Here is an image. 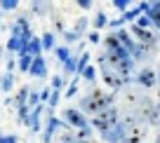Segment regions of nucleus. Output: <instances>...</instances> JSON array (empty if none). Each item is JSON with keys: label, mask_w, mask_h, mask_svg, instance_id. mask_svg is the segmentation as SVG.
Wrapping results in <instances>:
<instances>
[{"label": "nucleus", "mask_w": 160, "mask_h": 143, "mask_svg": "<svg viewBox=\"0 0 160 143\" xmlns=\"http://www.w3.org/2000/svg\"><path fill=\"white\" fill-rule=\"evenodd\" d=\"M108 108H115V94H104L101 89H94L92 94L82 96V101H80V113L82 115L87 113L97 117Z\"/></svg>", "instance_id": "1"}, {"label": "nucleus", "mask_w": 160, "mask_h": 143, "mask_svg": "<svg viewBox=\"0 0 160 143\" xmlns=\"http://www.w3.org/2000/svg\"><path fill=\"white\" fill-rule=\"evenodd\" d=\"M118 122H120V110H118V106L115 108H108V110H104L101 115H97L94 120H92V127L97 129V131H111L113 127H118Z\"/></svg>", "instance_id": "2"}, {"label": "nucleus", "mask_w": 160, "mask_h": 143, "mask_svg": "<svg viewBox=\"0 0 160 143\" xmlns=\"http://www.w3.org/2000/svg\"><path fill=\"white\" fill-rule=\"evenodd\" d=\"M99 68H101V78H104L106 87H111L113 92H118V89H122V87H125V80L120 78V75L115 73V70L111 68L108 64H99Z\"/></svg>", "instance_id": "3"}, {"label": "nucleus", "mask_w": 160, "mask_h": 143, "mask_svg": "<svg viewBox=\"0 0 160 143\" xmlns=\"http://www.w3.org/2000/svg\"><path fill=\"white\" fill-rule=\"evenodd\" d=\"M64 120H66V127H75L78 131L85 129V127H90L87 120H85V115L80 113V110H75V108H66L64 110Z\"/></svg>", "instance_id": "4"}, {"label": "nucleus", "mask_w": 160, "mask_h": 143, "mask_svg": "<svg viewBox=\"0 0 160 143\" xmlns=\"http://www.w3.org/2000/svg\"><path fill=\"white\" fill-rule=\"evenodd\" d=\"M132 35H134L137 40H139V45H146V47H155L158 45V38H155L153 31H146V28H137L134 24H132Z\"/></svg>", "instance_id": "5"}, {"label": "nucleus", "mask_w": 160, "mask_h": 143, "mask_svg": "<svg viewBox=\"0 0 160 143\" xmlns=\"http://www.w3.org/2000/svg\"><path fill=\"white\" fill-rule=\"evenodd\" d=\"M155 73H153V68H141L139 73L134 75V82L139 84V87H146V89H151V87H155Z\"/></svg>", "instance_id": "6"}, {"label": "nucleus", "mask_w": 160, "mask_h": 143, "mask_svg": "<svg viewBox=\"0 0 160 143\" xmlns=\"http://www.w3.org/2000/svg\"><path fill=\"white\" fill-rule=\"evenodd\" d=\"M153 108H155V101L148 99V96H141V101H139V106L134 108V113L139 115L141 122H144V120L148 122V115H151V110H153Z\"/></svg>", "instance_id": "7"}, {"label": "nucleus", "mask_w": 160, "mask_h": 143, "mask_svg": "<svg viewBox=\"0 0 160 143\" xmlns=\"http://www.w3.org/2000/svg\"><path fill=\"white\" fill-rule=\"evenodd\" d=\"M144 136H146V127H132L130 131L125 134V138H122V143H141L144 141Z\"/></svg>", "instance_id": "8"}, {"label": "nucleus", "mask_w": 160, "mask_h": 143, "mask_svg": "<svg viewBox=\"0 0 160 143\" xmlns=\"http://www.w3.org/2000/svg\"><path fill=\"white\" fill-rule=\"evenodd\" d=\"M139 101H141V96H139V92H125L122 96H120V106L122 108H137L139 106Z\"/></svg>", "instance_id": "9"}, {"label": "nucleus", "mask_w": 160, "mask_h": 143, "mask_svg": "<svg viewBox=\"0 0 160 143\" xmlns=\"http://www.w3.org/2000/svg\"><path fill=\"white\" fill-rule=\"evenodd\" d=\"M61 127H66V124L61 122L59 117H50V120H47V129H45V131H42V143H50L52 134H54L57 129H61Z\"/></svg>", "instance_id": "10"}, {"label": "nucleus", "mask_w": 160, "mask_h": 143, "mask_svg": "<svg viewBox=\"0 0 160 143\" xmlns=\"http://www.w3.org/2000/svg\"><path fill=\"white\" fill-rule=\"evenodd\" d=\"M31 75H33V78H45V75H47V64H45V59H42V56H35V59H33Z\"/></svg>", "instance_id": "11"}, {"label": "nucleus", "mask_w": 160, "mask_h": 143, "mask_svg": "<svg viewBox=\"0 0 160 143\" xmlns=\"http://www.w3.org/2000/svg\"><path fill=\"white\" fill-rule=\"evenodd\" d=\"M115 35H118L120 45H122V47H125V50L130 52V54H132V52L137 50V42H134V40H132V35L127 33V31H118V33H115Z\"/></svg>", "instance_id": "12"}, {"label": "nucleus", "mask_w": 160, "mask_h": 143, "mask_svg": "<svg viewBox=\"0 0 160 143\" xmlns=\"http://www.w3.org/2000/svg\"><path fill=\"white\" fill-rule=\"evenodd\" d=\"M28 96H31V89H28V84L19 87V92H17V96H14V106H17V108H24V106L28 103Z\"/></svg>", "instance_id": "13"}, {"label": "nucleus", "mask_w": 160, "mask_h": 143, "mask_svg": "<svg viewBox=\"0 0 160 143\" xmlns=\"http://www.w3.org/2000/svg\"><path fill=\"white\" fill-rule=\"evenodd\" d=\"M146 17H148V19L153 21V26L160 31V2H151V12Z\"/></svg>", "instance_id": "14"}, {"label": "nucleus", "mask_w": 160, "mask_h": 143, "mask_svg": "<svg viewBox=\"0 0 160 143\" xmlns=\"http://www.w3.org/2000/svg\"><path fill=\"white\" fill-rule=\"evenodd\" d=\"M33 59H35V56H31V54H21V56H19V70H24V73H31Z\"/></svg>", "instance_id": "15"}, {"label": "nucleus", "mask_w": 160, "mask_h": 143, "mask_svg": "<svg viewBox=\"0 0 160 143\" xmlns=\"http://www.w3.org/2000/svg\"><path fill=\"white\" fill-rule=\"evenodd\" d=\"M5 50H7V52H19V54H21V52H24V42H21L19 38H14V35H12V38L7 40V47H5Z\"/></svg>", "instance_id": "16"}, {"label": "nucleus", "mask_w": 160, "mask_h": 143, "mask_svg": "<svg viewBox=\"0 0 160 143\" xmlns=\"http://www.w3.org/2000/svg\"><path fill=\"white\" fill-rule=\"evenodd\" d=\"M40 52H42V42H40V38H33L28 42V54L31 56H40Z\"/></svg>", "instance_id": "17"}, {"label": "nucleus", "mask_w": 160, "mask_h": 143, "mask_svg": "<svg viewBox=\"0 0 160 143\" xmlns=\"http://www.w3.org/2000/svg\"><path fill=\"white\" fill-rule=\"evenodd\" d=\"M40 110H42V106L33 108V113H31V131H38L40 129Z\"/></svg>", "instance_id": "18"}, {"label": "nucleus", "mask_w": 160, "mask_h": 143, "mask_svg": "<svg viewBox=\"0 0 160 143\" xmlns=\"http://www.w3.org/2000/svg\"><path fill=\"white\" fill-rule=\"evenodd\" d=\"M0 89H2V92H12V89H14V78H12L10 73L2 75V80H0Z\"/></svg>", "instance_id": "19"}, {"label": "nucleus", "mask_w": 160, "mask_h": 143, "mask_svg": "<svg viewBox=\"0 0 160 143\" xmlns=\"http://www.w3.org/2000/svg\"><path fill=\"white\" fill-rule=\"evenodd\" d=\"M106 24H108V19H106V14H104V12H97V14H94V19H92V26H94L97 31H101V28H104Z\"/></svg>", "instance_id": "20"}, {"label": "nucleus", "mask_w": 160, "mask_h": 143, "mask_svg": "<svg viewBox=\"0 0 160 143\" xmlns=\"http://www.w3.org/2000/svg\"><path fill=\"white\" fill-rule=\"evenodd\" d=\"M148 124H153V127H160V101L155 103V108L151 110V115H148Z\"/></svg>", "instance_id": "21"}, {"label": "nucleus", "mask_w": 160, "mask_h": 143, "mask_svg": "<svg viewBox=\"0 0 160 143\" xmlns=\"http://www.w3.org/2000/svg\"><path fill=\"white\" fill-rule=\"evenodd\" d=\"M78 78L87 80V82H94V80H97V68H94V66H87V68L82 70V73L78 75Z\"/></svg>", "instance_id": "22"}, {"label": "nucleus", "mask_w": 160, "mask_h": 143, "mask_svg": "<svg viewBox=\"0 0 160 143\" xmlns=\"http://www.w3.org/2000/svg\"><path fill=\"white\" fill-rule=\"evenodd\" d=\"M75 138H78L80 143H85V141H92V129L85 127V129H80L78 134H75Z\"/></svg>", "instance_id": "23"}, {"label": "nucleus", "mask_w": 160, "mask_h": 143, "mask_svg": "<svg viewBox=\"0 0 160 143\" xmlns=\"http://www.w3.org/2000/svg\"><path fill=\"white\" fill-rule=\"evenodd\" d=\"M40 42H42V50H52V47H54V35L45 33L42 38H40Z\"/></svg>", "instance_id": "24"}, {"label": "nucleus", "mask_w": 160, "mask_h": 143, "mask_svg": "<svg viewBox=\"0 0 160 143\" xmlns=\"http://www.w3.org/2000/svg\"><path fill=\"white\" fill-rule=\"evenodd\" d=\"M137 17H141L139 5H137V7H132V10H127L125 14H122V19H125V21H132V19H137Z\"/></svg>", "instance_id": "25"}, {"label": "nucleus", "mask_w": 160, "mask_h": 143, "mask_svg": "<svg viewBox=\"0 0 160 143\" xmlns=\"http://www.w3.org/2000/svg\"><path fill=\"white\" fill-rule=\"evenodd\" d=\"M54 52H57V56H59V61H64V64L71 59V50H68V47H57Z\"/></svg>", "instance_id": "26"}, {"label": "nucleus", "mask_w": 160, "mask_h": 143, "mask_svg": "<svg viewBox=\"0 0 160 143\" xmlns=\"http://www.w3.org/2000/svg\"><path fill=\"white\" fill-rule=\"evenodd\" d=\"M78 82H80V78H73V82L68 84V89H66V99H71V96H75V92H78Z\"/></svg>", "instance_id": "27"}, {"label": "nucleus", "mask_w": 160, "mask_h": 143, "mask_svg": "<svg viewBox=\"0 0 160 143\" xmlns=\"http://www.w3.org/2000/svg\"><path fill=\"white\" fill-rule=\"evenodd\" d=\"M134 26H137V28H146V31H148V26H153V21L144 14V17H139V19L134 21Z\"/></svg>", "instance_id": "28"}, {"label": "nucleus", "mask_w": 160, "mask_h": 143, "mask_svg": "<svg viewBox=\"0 0 160 143\" xmlns=\"http://www.w3.org/2000/svg\"><path fill=\"white\" fill-rule=\"evenodd\" d=\"M85 28H87V19H85V17H80V19L75 21V31H73V33L75 35H82V31H85Z\"/></svg>", "instance_id": "29"}, {"label": "nucleus", "mask_w": 160, "mask_h": 143, "mask_svg": "<svg viewBox=\"0 0 160 143\" xmlns=\"http://www.w3.org/2000/svg\"><path fill=\"white\" fill-rule=\"evenodd\" d=\"M52 89H54V92H61V89H64V78H61V75H54V78H52Z\"/></svg>", "instance_id": "30"}, {"label": "nucleus", "mask_w": 160, "mask_h": 143, "mask_svg": "<svg viewBox=\"0 0 160 143\" xmlns=\"http://www.w3.org/2000/svg\"><path fill=\"white\" fill-rule=\"evenodd\" d=\"M87 61H90V54H87V52H85V54H82V56H80V59H78V75L82 73V70H85V68H87Z\"/></svg>", "instance_id": "31"}, {"label": "nucleus", "mask_w": 160, "mask_h": 143, "mask_svg": "<svg viewBox=\"0 0 160 143\" xmlns=\"http://www.w3.org/2000/svg\"><path fill=\"white\" fill-rule=\"evenodd\" d=\"M17 7H19V2H17V0H2V2H0V10H17Z\"/></svg>", "instance_id": "32"}, {"label": "nucleus", "mask_w": 160, "mask_h": 143, "mask_svg": "<svg viewBox=\"0 0 160 143\" xmlns=\"http://www.w3.org/2000/svg\"><path fill=\"white\" fill-rule=\"evenodd\" d=\"M38 101H40V94L31 92V96H28V103H26V108H38Z\"/></svg>", "instance_id": "33"}, {"label": "nucleus", "mask_w": 160, "mask_h": 143, "mask_svg": "<svg viewBox=\"0 0 160 143\" xmlns=\"http://www.w3.org/2000/svg\"><path fill=\"white\" fill-rule=\"evenodd\" d=\"M75 64H78L75 59H68V61H66V64H64V75L73 73V70H75Z\"/></svg>", "instance_id": "34"}, {"label": "nucleus", "mask_w": 160, "mask_h": 143, "mask_svg": "<svg viewBox=\"0 0 160 143\" xmlns=\"http://www.w3.org/2000/svg\"><path fill=\"white\" fill-rule=\"evenodd\" d=\"M54 26H57V31L64 35V21H61V14H59V12H54Z\"/></svg>", "instance_id": "35"}, {"label": "nucleus", "mask_w": 160, "mask_h": 143, "mask_svg": "<svg viewBox=\"0 0 160 143\" xmlns=\"http://www.w3.org/2000/svg\"><path fill=\"white\" fill-rule=\"evenodd\" d=\"M33 10H35V14H38V17H42V14H45V10H47V5H45V2H33Z\"/></svg>", "instance_id": "36"}, {"label": "nucleus", "mask_w": 160, "mask_h": 143, "mask_svg": "<svg viewBox=\"0 0 160 143\" xmlns=\"http://www.w3.org/2000/svg\"><path fill=\"white\" fill-rule=\"evenodd\" d=\"M0 143H17V136L14 134H2V136H0Z\"/></svg>", "instance_id": "37"}, {"label": "nucleus", "mask_w": 160, "mask_h": 143, "mask_svg": "<svg viewBox=\"0 0 160 143\" xmlns=\"http://www.w3.org/2000/svg\"><path fill=\"white\" fill-rule=\"evenodd\" d=\"M80 35H75L73 31H64V40H68V42H73V40H78Z\"/></svg>", "instance_id": "38"}, {"label": "nucleus", "mask_w": 160, "mask_h": 143, "mask_svg": "<svg viewBox=\"0 0 160 143\" xmlns=\"http://www.w3.org/2000/svg\"><path fill=\"white\" fill-rule=\"evenodd\" d=\"M113 5L118 7V10H127V5H130V2H127V0H113Z\"/></svg>", "instance_id": "39"}, {"label": "nucleus", "mask_w": 160, "mask_h": 143, "mask_svg": "<svg viewBox=\"0 0 160 143\" xmlns=\"http://www.w3.org/2000/svg\"><path fill=\"white\" fill-rule=\"evenodd\" d=\"M125 24V19H122V17H120V19H113V21H108V26L111 28H118V26H122Z\"/></svg>", "instance_id": "40"}, {"label": "nucleus", "mask_w": 160, "mask_h": 143, "mask_svg": "<svg viewBox=\"0 0 160 143\" xmlns=\"http://www.w3.org/2000/svg\"><path fill=\"white\" fill-rule=\"evenodd\" d=\"M59 94H61V92H52V96H50V106H57V103H59Z\"/></svg>", "instance_id": "41"}, {"label": "nucleus", "mask_w": 160, "mask_h": 143, "mask_svg": "<svg viewBox=\"0 0 160 143\" xmlns=\"http://www.w3.org/2000/svg\"><path fill=\"white\" fill-rule=\"evenodd\" d=\"M78 5H80V10H90V7H92V0H78Z\"/></svg>", "instance_id": "42"}, {"label": "nucleus", "mask_w": 160, "mask_h": 143, "mask_svg": "<svg viewBox=\"0 0 160 143\" xmlns=\"http://www.w3.org/2000/svg\"><path fill=\"white\" fill-rule=\"evenodd\" d=\"M99 40H101V38H99V33H97V31H92V33H90V42H94V45H97Z\"/></svg>", "instance_id": "43"}, {"label": "nucleus", "mask_w": 160, "mask_h": 143, "mask_svg": "<svg viewBox=\"0 0 160 143\" xmlns=\"http://www.w3.org/2000/svg\"><path fill=\"white\" fill-rule=\"evenodd\" d=\"M50 96H52V94L47 92V89H42V92H40V101H50Z\"/></svg>", "instance_id": "44"}, {"label": "nucleus", "mask_w": 160, "mask_h": 143, "mask_svg": "<svg viewBox=\"0 0 160 143\" xmlns=\"http://www.w3.org/2000/svg\"><path fill=\"white\" fill-rule=\"evenodd\" d=\"M2 50H5V47H2V45H0V59H2Z\"/></svg>", "instance_id": "45"}, {"label": "nucleus", "mask_w": 160, "mask_h": 143, "mask_svg": "<svg viewBox=\"0 0 160 143\" xmlns=\"http://www.w3.org/2000/svg\"><path fill=\"white\" fill-rule=\"evenodd\" d=\"M155 143H160V134H158V138H155Z\"/></svg>", "instance_id": "46"}, {"label": "nucleus", "mask_w": 160, "mask_h": 143, "mask_svg": "<svg viewBox=\"0 0 160 143\" xmlns=\"http://www.w3.org/2000/svg\"><path fill=\"white\" fill-rule=\"evenodd\" d=\"M85 143H97V141H85Z\"/></svg>", "instance_id": "47"}, {"label": "nucleus", "mask_w": 160, "mask_h": 143, "mask_svg": "<svg viewBox=\"0 0 160 143\" xmlns=\"http://www.w3.org/2000/svg\"><path fill=\"white\" fill-rule=\"evenodd\" d=\"M158 80H160V68H158Z\"/></svg>", "instance_id": "48"}, {"label": "nucleus", "mask_w": 160, "mask_h": 143, "mask_svg": "<svg viewBox=\"0 0 160 143\" xmlns=\"http://www.w3.org/2000/svg\"><path fill=\"white\" fill-rule=\"evenodd\" d=\"M158 99H160V94H158Z\"/></svg>", "instance_id": "49"}]
</instances>
